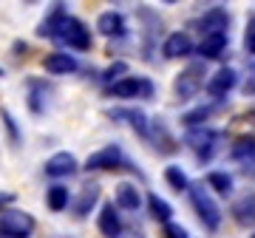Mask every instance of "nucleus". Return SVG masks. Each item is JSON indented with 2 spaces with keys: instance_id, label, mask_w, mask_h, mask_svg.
<instances>
[{
  "instance_id": "0eeeda50",
  "label": "nucleus",
  "mask_w": 255,
  "mask_h": 238,
  "mask_svg": "<svg viewBox=\"0 0 255 238\" xmlns=\"http://www.w3.org/2000/svg\"><path fill=\"white\" fill-rule=\"evenodd\" d=\"M122 165H125V153H122V147L108 145V147H102V150H97V153L88 156L82 167H85V170H119Z\"/></svg>"
},
{
  "instance_id": "9d476101",
  "label": "nucleus",
  "mask_w": 255,
  "mask_h": 238,
  "mask_svg": "<svg viewBox=\"0 0 255 238\" xmlns=\"http://www.w3.org/2000/svg\"><path fill=\"white\" fill-rule=\"evenodd\" d=\"M162 51L167 60H179V57H190L196 51V43H193V37L187 31H173V34H167Z\"/></svg>"
},
{
  "instance_id": "a878e982",
  "label": "nucleus",
  "mask_w": 255,
  "mask_h": 238,
  "mask_svg": "<svg viewBox=\"0 0 255 238\" xmlns=\"http://www.w3.org/2000/svg\"><path fill=\"white\" fill-rule=\"evenodd\" d=\"M164 179H167V184L173 187V190H187L190 187V182H187V176H184V170L182 167H176V165H170L167 170H164Z\"/></svg>"
},
{
  "instance_id": "bb28decb",
  "label": "nucleus",
  "mask_w": 255,
  "mask_h": 238,
  "mask_svg": "<svg viewBox=\"0 0 255 238\" xmlns=\"http://www.w3.org/2000/svg\"><path fill=\"white\" fill-rule=\"evenodd\" d=\"M162 238H190L187 236V230L182 227V224H173V221H167L162 227Z\"/></svg>"
},
{
  "instance_id": "aec40b11",
  "label": "nucleus",
  "mask_w": 255,
  "mask_h": 238,
  "mask_svg": "<svg viewBox=\"0 0 255 238\" xmlns=\"http://www.w3.org/2000/svg\"><path fill=\"white\" fill-rule=\"evenodd\" d=\"M253 207H255V199H253V193L250 196H244V199H238L236 204H233V219L241 224V227H253V219H255V213H253Z\"/></svg>"
},
{
  "instance_id": "f3484780",
  "label": "nucleus",
  "mask_w": 255,
  "mask_h": 238,
  "mask_svg": "<svg viewBox=\"0 0 255 238\" xmlns=\"http://www.w3.org/2000/svg\"><path fill=\"white\" fill-rule=\"evenodd\" d=\"M224 48H227V34H210V37H201V43L196 51L204 60H219L224 54Z\"/></svg>"
},
{
  "instance_id": "2f4dec72",
  "label": "nucleus",
  "mask_w": 255,
  "mask_h": 238,
  "mask_svg": "<svg viewBox=\"0 0 255 238\" xmlns=\"http://www.w3.org/2000/svg\"><path fill=\"white\" fill-rule=\"evenodd\" d=\"M128 238H145V236H142L139 230H133V233H130V236H128Z\"/></svg>"
},
{
  "instance_id": "f03ea898",
  "label": "nucleus",
  "mask_w": 255,
  "mask_h": 238,
  "mask_svg": "<svg viewBox=\"0 0 255 238\" xmlns=\"http://www.w3.org/2000/svg\"><path fill=\"white\" fill-rule=\"evenodd\" d=\"M187 190H190V202L196 207V213H199L201 224L207 230H219L221 227V210H219V204H216V199L210 196V187H204V184H190Z\"/></svg>"
},
{
  "instance_id": "7c9ffc66",
  "label": "nucleus",
  "mask_w": 255,
  "mask_h": 238,
  "mask_svg": "<svg viewBox=\"0 0 255 238\" xmlns=\"http://www.w3.org/2000/svg\"><path fill=\"white\" fill-rule=\"evenodd\" d=\"M11 202H14V193H0V207H3V210H6Z\"/></svg>"
},
{
  "instance_id": "f8f14e48",
  "label": "nucleus",
  "mask_w": 255,
  "mask_h": 238,
  "mask_svg": "<svg viewBox=\"0 0 255 238\" xmlns=\"http://www.w3.org/2000/svg\"><path fill=\"white\" fill-rule=\"evenodd\" d=\"M97 227H100V233H102L105 238H122V221H119V213L114 210V202L102 204Z\"/></svg>"
},
{
  "instance_id": "c85d7f7f",
  "label": "nucleus",
  "mask_w": 255,
  "mask_h": 238,
  "mask_svg": "<svg viewBox=\"0 0 255 238\" xmlns=\"http://www.w3.org/2000/svg\"><path fill=\"white\" fill-rule=\"evenodd\" d=\"M0 117H3V122H6V128H9V136H11V142H17L20 139V133H17V125H14V119H11V114L6 108L0 111Z\"/></svg>"
},
{
  "instance_id": "6e6552de",
  "label": "nucleus",
  "mask_w": 255,
  "mask_h": 238,
  "mask_svg": "<svg viewBox=\"0 0 255 238\" xmlns=\"http://www.w3.org/2000/svg\"><path fill=\"white\" fill-rule=\"evenodd\" d=\"M77 170H80V162L68 150H60V153L48 156V162H46V176H51V179H68Z\"/></svg>"
},
{
  "instance_id": "473e14b6",
  "label": "nucleus",
  "mask_w": 255,
  "mask_h": 238,
  "mask_svg": "<svg viewBox=\"0 0 255 238\" xmlns=\"http://www.w3.org/2000/svg\"><path fill=\"white\" fill-rule=\"evenodd\" d=\"M3 77H6V74H3V68H0V80H3Z\"/></svg>"
},
{
  "instance_id": "1a4fd4ad",
  "label": "nucleus",
  "mask_w": 255,
  "mask_h": 238,
  "mask_svg": "<svg viewBox=\"0 0 255 238\" xmlns=\"http://www.w3.org/2000/svg\"><path fill=\"white\" fill-rule=\"evenodd\" d=\"M236 83H238V74L233 68H219L216 74H210L207 80H204V88H207L210 97L221 100V97H227L236 88Z\"/></svg>"
},
{
  "instance_id": "4be33fe9",
  "label": "nucleus",
  "mask_w": 255,
  "mask_h": 238,
  "mask_svg": "<svg viewBox=\"0 0 255 238\" xmlns=\"http://www.w3.org/2000/svg\"><path fill=\"white\" fill-rule=\"evenodd\" d=\"M253 153H255V142L253 136H241L236 139V145H233V159H238L244 167H253Z\"/></svg>"
},
{
  "instance_id": "412c9836",
  "label": "nucleus",
  "mask_w": 255,
  "mask_h": 238,
  "mask_svg": "<svg viewBox=\"0 0 255 238\" xmlns=\"http://www.w3.org/2000/svg\"><path fill=\"white\" fill-rule=\"evenodd\" d=\"M46 204L51 213H63L68 207V187L65 184H51L46 190Z\"/></svg>"
},
{
  "instance_id": "9b49d317",
  "label": "nucleus",
  "mask_w": 255,
  "mask_h": 238,
  "mask_svg": "<svg viewBox=\"0 0 255 238\" xmlns=\"http://www.w3.org/2000/svg\"><path fill=\"white\" fill-rule=\"evenodd\" d=\"M227 26H230V14H227V9H221V6H216V9L204 11V17L199 20V31H201V37H210V34H227Z\"/></svg>"
},
{
  "instance_id": "5701e85b",
  "label": "nucleus",
  "mask_w": 255,
  "mask_h": 238,
  "mask_svg": "<svg viewBox=\"0 0 255 238\" xmlns=\"http://www.w3.org/2000/svg\"><path fill=\"white\" fill-rule=\"evenodd\" d=\"M147 207H150V216H153L156 221H162V224H167V221L173 219V207L164 202V199H159L156 193L147 196Z\"/></svg>"
},
{
  "instance_id": "7ed1b4c3",
  "label": "nucleus",
  "mask_w": 255,
  "mask_h": 238,
  "mask_svg": "<svg viewBox=\"0 0 255 238\" xmlns=\"http://www.w3.org/2000/svg\"><path fill=\"white\" fill-rule=\"evenodd\" d=\"M37 221L28 216L26 210H14V207H6L0 213V236L6 238H31Z\"/></svg>"
},
{
  "instance_id": "20e7f679",
  "label": "nucleus",
  "mask_w": 255,
  "mask_h": 238,
  "mask_svg": "<svg viewBox=\"0 0 255 238\" xmlns=\"http://www.w3.org/2000/svg\"><path fill=\"white\" fill-rule=\"evenodd\" d=\"M204 74H207L204 63H190L182 74H176V80H173L176 97H179V100H193V97L204 88Z\"/></svg>"
},
{
  "instance_id": "393cba45",
  "label": "nucleus",
  "mask_w": 255,
  "mask_h": 238,
  "mask_svg": "<svg viewBox=\"0 0 255 238\" xmlns=\"http://www.w3.org/2000/svg\"><path fill=\"white\" fill-rule=\"evenodd\" d=\"M207 187H213V190L221 193V196H230V193H233V176L224 173V170H213V173L207 176Z\"/></svg>"
},
{
  "instance_id": "423d86ee",
  "label": "nucleus",
  "mask_w": 255,
  "mask_h": 238,
  "mask_svg": "<svg viewBox=\"0 0 255 238\" xmlns=\"http://www.w3.org/2000/svg\"><path fill=\"white\" fill-rule=\"evenodd\" d=\"M184 145L190 147L201 162H207L210 156H213V150H216V145H219V133L213 128H204V125L201 128H190L184 133Z\"/></svg>"
},
{
  "instance_id": "39448f33",
  "label": "nucleus",
  "mask_w": 255,
  "mask_h": 238,
  "mask_svg": "<svg viewBox=\"0 0 255 238\" xmlns=\"http://www.w3.org/2000/svg\"><path fill=\"white\" fill-rule=\"evenodd\" d=\"M108 94L117 97V100H133V97L150 100L153 97V83L150 80H142V77H122V80L108 85Z\"/></svg>"
},
{
  "instance_id": "f257e3e1",
  "label": "nucleus",
  "mask_w": 255,
  "mask_h": 238,
  "mask_svg": "<svg viewBox=\"0 0 255 238\" xmlns=\"http://www.w3.org/2000/svg\"><path fill=\"white\" fill-rule=\"evenodd\" d=\"M54 40H60L63 46L74 48V51L91 48V31H88V26L80 17H71V14H63V20H60V26L54 31Z\"/></svg>"
},
{
  "instance_id": "2eb2a0df",
  "label": "nucleus",
  "mask_w": 255,
  "mask_h": 238,
  "mask_svg": "<svg viewBox=\"0 0 255 238\" xmlns=\"http://www.w3.org/2000/svg\"><path fill=\"white\" fill-rule=\"evenodd\" d=\"M97 31L105 37H122L125 34V17L119 11H102L97 17Z\"/></svg>"
},
{
  "instance_id": "cd10ccee",
  "label": "nucleus",
  "mask_w": 255,
  "mask_h": 238,
  "mask_svg": "<svg viewBox=\"0 0 255 238\" xmlns=\"http://www.w3.org/2000/svg\"><path fill=\"white\" fill-rule=\"evenodd\" d=\"M244 48H247V54H250V57L255 54V20L253 17H250L247 31H244Z\"/></svg>"
},
{
  "instance_id": "6ab92c4d",
  "label": "nucleus",
  "mask_w": 255,
  "mask_h": 238,
  "mask_svg": "<svg viewBox=\"0 0 255 238\" xmlns=\"http://www.w3.org/2000/svg\"><path fill=\"white\" fill-rule=\"evenodd\" d=\"M111 117H122L130 125V128L136 130L139 136H147V125H150V119H147L145 111H136V108H122V111H111Z\"/></svg>"
},
{
  "instance_id": "4468645a",
  "label": "nucleus",
  "mask_w": 255,
  "mask_h": 238,
  "mask_svg": "<svg viewBox=\"0 0 255 238\" xmlns=\"http://www.w3.org/2000/svg\"><path fill=\"white\" fill-rule=\"evenodd\" d=\"M100 193H102V187L97 182H85L82 184V190H80V199L74 202V216H88L91 213V207L97 202H100Z\"/></svg>"
},
{
  "instance_id": "b1692460",
  "label": "nucleus",
  "mask_w": 255,
  "mask_h": 238,
  "mask_svg": "<svg viewBox=\"0 0 255 238\" xmlns=\"http://www.w3.org/2000/svg\"><path fill=\"white\" fill-rule=\"evenodd\" d=\"M63 14H65V9H63V3H54V11L48 14L43 23H40V28H37V34L40 37H54V31H57V26H60V20H63Z\"/></svg>"
},
{
  "instance_id": "c756f323",
  "label": "nucleus",
  "mask_w": 255,
  "mask_h": 238,
  "mask_svg": "<svg viewBox=\"0 0 255 238\" xmlns=\"http://www.w3.org/2000/svg\"><path fill=\"white\" fill-rule=\"evenodd\" d=\"M125 71H128V65H125V63H114L108 71L102 74V80H105V83H114V77H119V74H125Z\"/></svg>"
},
{
  "instance_id": "ddd939ff",
  "label": "nucleus",
  "mask_w": 255,
  "mask_h": 238,
  "mask_svg": "<svg viewBox=\"0 0 255 238\" xmlns=\"http://www.w3.org/2000/svg\"><path fill=\"white\" fill-rule=\"evenodd\" d=\"M43 71L46 74H54V77H63V74H74L77 71V60L65 51H54L43 60Z\"/></svg>"
},
{
  "instance_id": "dca6fc26",
  "label": "nucleus",
  "mask_w": 255,
  "mask_h": 238,
  "mask_svg": "<svg viewBox=\"0 0 255 238\" xmlns=\"http://www.w3.org/2000/svg\"><path fill=\"white\" fill-rule=\"evenodd\" d=\"M145 139H156L153 145L159 147V150H164V153H173L176 150V139L170 136V130H167V125H164L162 119H153L150 125H147V136Z\"/></svg>"
},
{
  "instance_id": "a211bd4d",
  "label": "nucleus",
  "mask_w": 255,
  "mask_h": 238,
  "mask_svg": "<svg viewBox=\"0 0 255 238\" xmlns=\"http://www.w3.org/2000/svg\"><path fill=\"white\" fill-rule=\"evenodd\" d=\"M139 204H142V196H139L136 184H130V182L117 184V207H122V210H139Z\"/></svg>"
}]
</instances>
